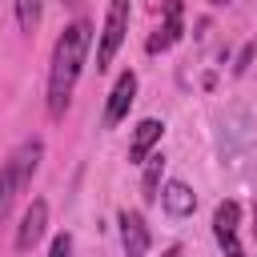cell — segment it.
I'll return each mask as SVG.
<instances>
[{"label": "cell", "instance_id": "cell-1", "mask_svg": "<svg viewBox=\"0 0 257 257\" xmlns=\"http://www.w3.org/2000/svg\"><path fill=\"white\" fill-rule=\"evenodd\" d=\"M88 36H92V28H88L84 20H76V24L64 28V36L56 40V52H52V76H48V112H52V116H60V112L68 108L72 84H76L80 64H84Z\"/></svg>", "mask_w": 257, "mask_h": 257}, {"label": "cell", "instance_id": "cell-2", "mask_svg": "<svg viewBox=\"0 0 257 257\" xmlns=\"http://www.w3.org/2000/svg\"><path fill=\"white\" fill-rule=\"evenodd\" d=\"M124 24H128V0H112L108 4V20H104V36H100V52H96V68H108L120 40H124Z\"/></svg>", "mask_w": 257, "mask_h": 257}, {"label": "cell", "instance_id": "cell-3", "mask_svg": "<svg viewBox=\"0 0 257 257\" xmlns=\"http://www.w3.org/2000/svg\"><path fill=\"white\" fill-rule=\"evenodd\" d=\"M213 233L225 249V257H245L241 245H237V201H221L217 213H213Z\"/></svg>", "mask_w": 257, "mask_h": 257}, {"label": "cell", "instance_id": "cell-4", "mask_svg": "<svg viewBox=\"0 0 257 257\" xmlns=\"http://www.w3.org/2000/svg\"><path fill=\"white\" fill-rule=\"evenodd\" d=\"M44 221H48V205H44V201H32V205L24 209V217H20V229H16V249H20V253H28V249L40 241Z\"/></svg>", "mask_w": 257, "mask_h": 257}, {"label": "cell", "instance_id": "cell-5", "mask_svg": "<svg viewBox=\"0 0 257 257\" xmlns=\"http://www.w3.org/2000/svg\"><path fill=\"white\" fill-rule=\"evenodd\" d=\"M133 96H137V76H133V72H120V76H116V88H112V96H108V108H104V124L124 120Z\"/></svg>", "mask_w": 257, "mask_h": 257}, {"label": "cell", "instance_id": "cell-6", "mask_svg": "<svg viewBox=\"0 0 257 257\" xmlns=\"http://www.w3.org/2000/svg\"><path fill=\"white\" fill-rule=\"evenodd\" d=\"M120 241H124V253L128 257H145V249H149V229H145V221H141V213H120Z\"/></svg>", "mask_w": 257, "mask_h": 257}, {"label": "cell", "instance_id": "cell-7", "mask_svg": "<svg viewBox=\"0 0 257 257\" xmlns=\"http://www.w3.org/2000/svg\"><path fill=\"white\" fill-rule=\"evenodd\" d=\"M181 32H185L181 28V0H165V24H161L157 36H149V52H161V48L177 44Z\"/></svg>", "mask_w": 257, "mask_h": 257}, {"label": "cell", "instance_id": "cell-8", "mask_svg": "<svg viewBox=\"0 0 257 257\" xmlns=\"http://www.w3.org/2000/svg\"><path fill=\"white\" fill-rule=\"evenodd\" d=\"M161 133H165V124H161V120H153V116H149V120H141V124H137V133H133V145H128V161H145V157H149V149L161 141Z\"/></svg>", "mask_w": 257, "mask_h": 257}, {"label": "cell", "instance_id": "cell-9", "mask_svg": "<svg viewBox=\"0 0 257 257\" xmlns=\"http://www.w3.org/2000/svg\"><path fill=\"white\" fill-rule=\"evenodd\" d=\"M36 161H40V141H28V145H20L16 149V157H12V181H16V189H24L28 181H32V169H36Z\"/></svg>", "mask_w": 257, "mask_h": 257}, {"label": "cell", "instance_id": "cell-10", "mask_svg": "<svg viewBox=\"0 0 257 257\" xmlns=\"http://www.w3.org/2000/svg\"><path fill=\"white\" fill-rule=\"evenodd\" d=\"M161 201H165V209H169L173 217H185V213H193V205H197V197H193V189H189L185 181H169L165 193H161Z\"/></svg>", "mask_w": 257, "mask_h": 257}, {"label": "cell", "instance_id": "cell-11", "mask_svg": "<svg viewBox=\"0 0 257 257\" xmlns=\"http://www.w3.org/2000/svg\"><path fill=\"white\" fill-rule=\"evenodd\" d=\"M161 173H165V157L157 153V157H149V165H145V181H141V193H145V201H157Z\"/></svg>", "mask_w": 257, "mask_h": 257}, {"label": "cell", "instance_id": "cell-12", "mask_svg": "<svg viewBox=\"0 0 257 257\" xmlns=\"http://www.w3.org/2000/svg\"><path fill=\"white\" fill-rule=\"evenodd\" d=\"M16 20L24 32H36L40 24V0H16Z\"/></svg>", "mask_w": 257, "mask_h": 257}, {"label": "cell", "instance_id": "cell-13", "mask_svg": "<svg viewBox=\"0 0 257 257\" xmlns=\"http://www.w3.org/2000/svg\"><path fill=\"white\" fill-rule=\"evenodd\" d=\"M12 197H16V181H12V169H4V173H0V221L8 217Z\"/></svg>", "mask_w": 257, "mask_h": 257}, {"label": "cell", "instance_id": "cell-14", "mask_svg": "<svg viewBox=\"0 0 257 257\" xmlns=\"http://www.w3.org/2000/svg\"><path fill=\"white\" fill-rule=\"evenodd\" d=\"M48 257H72V237H68V233L52 237V249H48Z\"/></svg>", "mask_w": 257, "mask_h": 257}, {"label": "cell", "instance_id": "cell-15", "mask_svg": "<svg viewBox=\"0 0 257 257\" xmlns=\"http://www.w3.org/2000/svg\"><path fill=\"white\" fill-rule=\"evenodd\" d=\"M249 60H253V44H245V48H241V56H237L233 72H245V68H249Z\"/></svg>", "mask_w": 257, "mask_h": 257}, {"label": "cell", "instance_id": "cell-16", "mask_svg": "<svg viewBox=\"0 0 257 257\" xmlns=\"http://www.w3.org/2000/svg\"><path fill=\"white\" fill-rule=\"evenodd\" d=\"M253 237H257V201H253Z\"/></svg>", "mask_w": 257, "mask_h": 257}, {"label": "cell", "instance_id": "cell-17", "mask_svg": "<svg viewBox=\"0 0 257 257\" xmlns=\"http://www.w3.org/2000/svg\"><path fill=\"white\" fill-rule=\"evenodd\" d=\"M165 257H181V249H169V253H165Z\"/></svg>", "mask_w": 257, "mask_h": 257}, {"label": "cell", "instance_id": "cell-18", "mask_svg": "<svg viewBox=\"0 0 257 257\" xmlns=\"http://www.w3.org/2000/svg\"><path fill=\"white\" fill-rule=\"evenodd\" d=\"M209 4H229V0H209Z\"/></svg>", "mask_w": 257, "mask_h": 257}]
</instances>
